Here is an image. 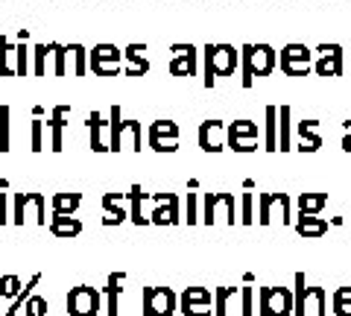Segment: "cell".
Returning <instances> with one entry per match:
<instances>
[{
  "mask_svg": "<svg viewBox=\"0 0 351 316\" xmlns=\"http://www.w3.org/2000/svg\"><path fill=\"white\" fill-rule=\"evenodd\" d=\"M240 68V50L232 45H205L202 50V85L214 88L219 76H234Z\"/></svg>",
  "mask_w": 351,
  "mask_h": 316,
  "instance_id": "6da1fadb",
  "label": "cell"
},
{
  "mask_svg": "<svg viewBox=\"0 0 351 316\" xmlns=\"http://www.w3.org/2000/svg\"><path fill=\"white\" fill-rule=\"evenodd\" d=\"M328 316V293L325 287H307L304 272H295V290H293V316Z\"/></svg>",
  "mask_w": 351,
  "mask_h": 316,
  "instance_id": "7a4b0ae2",
  "label": "cell"
},
{
  "mask_svg": "<svg viewBox=\"0 0 351 316\" xmlns=\"http://www.w3.org/2000/svg\"><path fill=\"white\" fill-rule=\"evenodd\" d=\"M27 220L47 226V196L44 193H12V223L24 226Z\"/></svg>",
  "mask_w": 351,
  "mask_h": 316,
  "instance_id": "3957f363",
  "label": "cell"
},
{
  "mask_svg": "<svg viewBox=\"0 0 351 316\" xmlns=\"http://www.w3.org/2000/svg\"><path fill=\"white\" fill-rule=\"evenodd\" d=\"M199 220L205 226H214L219 220H226L228 226H234L237 208H234V193H202V214Z\"/></svg>",
  "mask_w": 351,
  "mask_h": 316,
  "instance_id": "277c9868",
  "label": "cell"
},
{
  "mask_svg": "<svg viewBox=\"0 0 351 316\" xmlns=\"http://www.w3.org/2000/svg\"><path fill=\"white\" fill-rule=\"evenodd\" d=\"M179 311V296L170 287L141 290V316H173Z\"/></svg>",
  "mask_w": 351,
  "mask_h": 316,
  "instance_id": "5b68a950",
  "label": "cell"
},
{
  "mask_svg": "<svg viewBox=\"0 0 351 316\" xmlns=\"http://www.w3.org/2000/svg\"><path fill=\"white\" fill-rule=\"evenodd\" d=\"M258 316H293L290 287H258Z\"/></svg>",
  "mask_w": 351,
  "mask_h": 316,
  "instance_id": "8992f818",
  "label": "cell"
},
{
  "mask_svg": "<svg viewBox=\"0 0 351 316\" xmlns=\"http://www.w3.org/2000/svg\"><path fill=\"white\" fill-rule=\"evenodd\" d=\"M272 217H281V223H293V202L287 193H258V223L269 226Z\"/></svg>",
  "mask_w": 351,
  "mask_h": 316,
  "instance_id": "52a82bcc",
  "label": "cell"
},
{
  "mask_svg": "<svg viewBox=\"0 0 351 316\" xmlns=\"http://www.w3.org/2000/svg\"><path fill=\"white\" fill-rule=\"evenodd\" d=\"M68 313L71 316H97L103 311V296L97 287H88V284H80L68 293Z\"/></svg>",
  "mask_w": 351,
  "mask_h": 316,
  "instance_id": "ba28073f",
  "label": "cell"
},
{
  "mask_svg": "<svg viewBox=\"0 0 351 316\" xmlns=\"http://www.w3.org/2000/svg\"><path fill=\"white\" fill-rule=\"evenodd\" d=\"M170 76H196L199 73V50L193 45H170Z\"/></svg>",
  "mask_w": 351,
  "mask_h": 316,
  "instance_id": "9c48e42d",
  "label": "cell"
},
{
  "mask_svg": "<svg viewBox=\"0 0 351 316\" xmlns=\"http://www.w3.org/2000/svg\"><path fill=\"white\" fill-rule=\"evenodd\" d=\"M214 290L208 287H188L179 296V313L182 316H211Z\"/></svg>",
  "mask_w": 351,
  "mask_h": 316,
  "instance_id": "30bf717a",
  "label": "cell"
},
{
  "mask_svg": "<svg viewBox=\"0 0 351 316\" xmlns=\"http://www.w3.org/2000/svg\"><path fill=\"white\" fill-rule=\"evenodd\" d=\"M147 141H149V147L156 152H176V149H179V126H176L173 121L149 123Z\"/></svg>",
  "mask_w": 351,
  "mask_h": 316,
  "instance_id": "8fae6325",
  "label": "cell"
},
{
  "mask_svg": "<svg viewBox=\"0 0 351 316\" xmlns=\"http://www.w3.org/2000/svg\"><path fill=\"white\" fill-rule=\"evenodd\" d=\"M179 193H161V199L149 211V226H179Z\"/></svg>",
  "mask_w": 351,
  "mask_h": 316,
  "instance_id": "7c38bea8",
  "label": "cell"
},
{
  "mask_svg": "<svg viewBox=\"0 0 351 316\" xmlns=\"http://www.w3.org/2000/svg\"><path fill=\"white\" fill-rule=\"evenodd\" d=\"M281 71L287 76H307V71H311V50L304 45H287L281 50Z\"/></svg>",
  "mask_w": 351,
  "mask_h": 316,
  "instance_id": "4fadbf2b",
  "label": "cell"
},
{
  "mask_svg": "<svg viewBox=\"0 0 351 316\" xmlns=\"http://www.w3.org/2000/svg\"><path fill=\"white\" fill-rule=\"evenodd\" d=\"M68 117H71V106H53L50 121L44 123V129H50V149L53 152L64 149V126H68Z\"/></svg>",
  "mask_w": 351,
  "mask_h": 316,
  "instance_id": "5bb4252c",
  "label": "cell"
},
{
  "mask_svg": "<svg viewBox=\"0 0 351 316\" xmlns=\"http://www.w3.org/2000/svg\"><path fill=\"white\" fill-rule=\"evenodd\" d=\"M226 132H228V126L223 121H205L199 126V147L205 152H223L226 149Z\"/></svg>",
  "mask_w": 351,
  "mask_h": 316,
  "instance_id": "9a60e30c",
  "label": "cell"
},
{
  "mask_svg": "<svg viewBox=\"0 0 351 316\" xmlns=\"http://www.w3.org/2000/svg\"><path fill=\"white\" fill-rule=\"evenodd\" d=\"M108 135H112V123L100 112L88 114V141H91L94 152H108Z\"/></svg>",
  "mask_w": 351,
  "mask_h": 316,
  "instance_id": "2e32d148",
  "label": "cell"
},
{
  "mask_svg": "<svg viewBox=\"0 0 351 316\" xmlns=\"http://www.w3.org/2000/svg\"><path fill=\"white\" fill-rule=\"evenodd\" d=\"M316 73H319V76H339V73H343V47H339V45H319Z\"/></svg>",
  "mask_w": 351,
  "mask_h": 316,
  "instance_id": "e0dca14e",
  "label": "cell"
},
{
  "mask_svg": "<svg viewBox=\"0 0 351 316\" xmlns=\"http://www.w3.org/2000/svg\"><path fill=\"white\" fill-rule=\"evenodd\" d=\"M293 228L299 237H304V241H319V237L328 234V220H322L319 214H299Z\"/></svg>",
  "mask_w": 351,
  "mask_h": 316,
  "instance_id": "ac0fdd59",
  "label": "cell"
},
{
  "mask_svg": "<svg viewBox=\"0 0 351 316\" xmlns=\"http://www.w3.org/2000/svg\"><path fill=\"white\" fill-rule=\"evenodd\" d=\"M278 64V53L269 45H252V71L255 76H269Z\"/></svg>",
  "mask_w": 351,
  "mask_h": 316,
  "instance_id": "d6986e66",
  "label": "cell"
},
{
  "mask_svg": "<svg viewBox=\"0 0 351 316\" xmlns=\"http://www.w3.org/2000/svg\"><path fill=\"white\" fill-rule=\"evenodd\" d=\"M152 193H144L141 184H132L129 188V220L135 226H149V214L144 211V205L149 202Z\"/></svg>",
  "mask_w": 351,
  "mask_h": 316,
  "instance_id": "ffe728a7",
  "label": "cell"
},
{
  "mask_svg": "<svg viewBox=\"0 0 351 316\" xmlns=\"http://www.w3.org/2000/svg\"><path fill=\"white\" fill-rule=\"evenodd\" d=\"M147 45H129L123 50V59L129 62V68H123V76H144L149 73V59L144 56Z\"/></svg>",
  "mask_w": 351,
  "mask_h": 316,
  "instance_id": "44dd1931",
  "label": "cell"
},
{
  "mask_svg": "<svg viewBox=\"0 0 351 316\" xmlns=\"http://www.w3.org/2000/svg\"><path fill=\"white\" fill-rule=\"evenodd\" d=\"M82 193H53L50 196V217H71L80 211Z\"/></svg>",
  "mask_w": 351,
  "mask_h": 316,
  "instance_id": "7402d4cb",
  "label": "cell"
},
{
  "mask_svg": "<svg viewBox=\"0 0 351 316\" xmlns=\"http://www.w3.org/2000/svg\"><path fill=\"white\" fill-rule=\"evenodd\" d=\"M123 281H126V272H112L106 281V313L108 316H117V302H120V293H123Z\"/></svg>",
  "mask_w": 351,
  "mask_h": 316,
  "instance_id": "603a6c76",
  "label": "cell"
},
{
  "mask_svg": "<svg viewBox=\"0 0 351 316\" xmlns=\"http://www.w3.org/2000/svg\"><path fill=\"white\" fill-rule=\"evenodd\" d=\"M263 114H267V126H263V149L276 152L278 149V108L269 106Z\"/></svg>",
  "mask_w": 351,
  "mask_h": 316,
  "instance_id": "cb8c5ba5",
  "label": "cell"
},
{
  "mask_svg": "<svg viewBox=\"0 0 351 316\" xmlns=\"http://www.w3.org/2000/svg\"><path fill=\"white\" fill-rule=\"evenodd\" d=\"M123 149L141 152V121H123L120 123V152Z\"/></svg>",
  "mask_w": 351,
  "mask_h": 316,
  "instance_id": "d4e9b609",
  "label": "cell"
},
{
  "mask_svg": "<svg viewBox=\"0 0 351 316\" xmlns=\"http://www.w3.org/2000/svg\"><path fill=\"white\" fill-rule=\"evenodd\" d=\"M50 232L56 237H76L82 234V223L76 217H50Z\"/></svg>",
  "mask_w": 351,
  "mask_h": 316,
  "instance_id": "484cf974",
  "label": "cell"
},
{
  "mask_svg": "<svg viewBox=\"0 0 351 316\" xmlns=\"http://www.w3.org/2000/svg\"><path fill=\"white\" fill-rule=\"evenodd\" d=\"M15 47L18 45H12L9 36H0V76H15V64H18Z\"/></svg>",
  "mask_w": 351,
  "mask_h": 316,
  "instance_id": "4316f807",
  "label": "cell"
},
{
  "mask_svg": "<svg viewBox=\"0 0 351 316\" xmlns=\"http://www.w3.org/2000/svg\"><path fill=\"white\" fill-rule=\"evenodd\" d=\"M299 135H302V144H299L302 152H316L322 147V138H319V132H316V121H302Z\"/></svg>",
  "mask_w": 351,
  "mask_h": 316,
  "instance_id": "83f0119b",
  "label": "cell"
},
{
  "mask_svg": "<svg viewBox=\"0 0 351 316\" xmlns=\"http://www.w3.org/2000/svg\"><path fill=\"white\" fill-rule=\"evenodd\" d=\"M68 64L73 76H85L88 73V50L82 45H68Z\"/></svg>",
  "mask_w": 351,
  "mask_h": 316,
  "instance_id": "f1b7e54d",
  "label": "cell"
},
{
  "mask_svg": "<svg viewBox=\"0 0 351 316\" xmlns=\"http://www.w3.org/2000/svg\"><path fill=\"white\" fill-rule=\"evenodd\" d=\"M41 284V272H36V276H32L29 281H27V284L24 287H21V293H18V296L12 299V304H9V311L3 313V316H15L18 311H24V302L32 296V293H36V287Z\"/></svg>",
  "mask_w": 351,
  "mask_h": 316,
  "instance_id": "f546056e",
  "label": "cell"
},
{
  "mask_svg": "<svg viewBox=\"0 0 351 316\" xmlns=\"http://www.w3.org/2000/svg\"><path fill=\"white\" fill-rule=\"evenodd\" d=\"M91 62H123V50H117V45H94V50H88V64Z\"/></svg>",
  "mask_w": 351,
  "mask_h": 316,
  "instance_id": "4dcf8cb0",
  "label": "cell"
},
{
  "mask_svg": "<svg viewBox=\"0 0 351 316\" xmlns=\"http://www.w3.org/2000/svg\"><path fill=\"white\" fill-rule=\"evenodd\" d=\"M129 193H103V211L108 214V217H117L120 223L129 217V211L123 208V199H126Z\"/></svg>",
  "mask_w": 351,
  "mask_h": 316,
  "instance_id": "1f68e13d",
  "label": "cell"
},
{
  "mask_svg": "<svg viewBox=\"0 0 351 316\" xmlns=\"http://www.w3.org/2000/svg\"><path fill=\"white\" fill-rule=\"evenodd\" d=\"M53 59V45H36L32 47V73L47 76V64Z\"/></svg>",
  "mask_w": 351,
  "mask_h": 316,
  "instance_id": "d6a6232c",
  "label": "cell"
},
{
  "mask_svg": "<svg viewBox=\"0 0 351 316\" xmlns=\"http://www.w3.org/2000/svg\"><path fill=\"white\" fill-rule=\"evenodd\" d=\"M328 205V193H299V214H319Z\"/></svg>",
  "mask_w": 351,
  "mask_h": 316,
  "instance_id": "836d02e7",
  "label": "cell"
},
{
  "mask_svg": "<svg viewBox=\"0 0 351 316\" xmlns=\"http://www.w3.org/2000/svg\"><path fill=\"white\" fill-rule=\"evenodd\" d=\"M240 296V287H214V316H228V302Z\"/></svg>",
  "mask_w": 351,
  "mask_h": 316,
  "instance_id": "e575fe53",
  "label": "cell"
},
{
  "mask_svg": "<svg viewBox=\"0 0 351 316\" xmlns=\"http://www.w3.org/2000/svg\"><path fill=\"white\" fill-rule=\"evenodd\" d=\"M240 85L252 88L255 85V71H252V45L240 47Z\"/></svg>",
  "mask_w": 351,
  "mask_h": 316,
  "instance_id": "d590c367",
  "label": "cell"
},
{
  "mask_svg": "<svg viewBox=\"0 0 351 316\" xmlns=\"http://www.w3.org/2000/svg\"><path fill=\"white\" fill-rule=\"evenodd\" d=\"M334 316H351V287H337L331 299Z\"/></svg>",
  "mask_w": 351,
  "mask_h": 316,
  "instance_id": "8d00e7d4",
  "label": "cell"
},
{
  "mask_svg": "<svg viewBox=\"0 0 351 316\" xmlns=\"http://www.w3.org/2000/svg\"><path fill=\"white\" fill-rule=\"evenodd\" d=\"M278 129H281V138H278V149L287 152L290 147V106H281L278 108Z\"/></svg>",
  "mask_w": 351,
  "mask_h": 316,
  "instance_id": "74e56055",
  "label": "cell"
},
{
  "mask_svg": "<svg viewBox=\"0 0 351 316\" xmlns=\"http://www.w3.org/2000/svg\"><path fill=\"white\" fill-rule=\"evenodd\" d=\"M53 45V73L56 76H68V45L50 41Z\"/></svg>",
  "mask_w": 351,
  "mask_h": 316,
  "instance_id": "f35d334b",
  "label": "cell"
},
{
  "mask_svg": "<svg viewBox=\"0 0 351 316\" xmlns=\"http://www.w3.org/2000/svg\"><path fill=\"white\" fill-rule=\"evenodd\" d=\"M228 138H258V123L255 121H234L228 123Z\"/></svg>",
  "mask_w": 351,
  "mask_h": 316,
  "instance_id": "ab89813d",
  "label": "cell"
},
{
  "mask_svg": "<svg viewBox=\"0 0 351 316\" xmlns=\"http://www.w3.org/2000/svg\"><path fill=\"white\" fill-rule=\"evenodd\" d=\"M15 56H18V64H15V76H27V73H29V56H32V50L27 47V41H18V47H15Z\"/></svg>",
  "mask_w": 351,
  "mask_h": 316,
  "instance_id": "60d3db41",
  "label": "cell"
},
{
  "mask_svg": "<svg viewBox=\"0 0 351 316\" xmlns=\"http://www.w3.org/2000/svg\"><path fill=\"white\" fill-rule=\"evenodd\" d=\"M29 149L32 152H41L44 149V121L41 117H32V123H29Z\"/></svg>",
  "mask_w": 351,
  "mask_h": 316,
  "instance_id": "b9f144b4",
  "label": "cell"
},
{
  "mask_svg": "<svg viewBox=\"0 0 351 316\" xmlns=\"http://www.w3.org/2000/svg\"><path fill=\"white\" fill-rule=\"evenodd\" d=\"M47 299L44 296H36V293H32V296L24 302V316H47Z\"/></svg>",
  "mask_w": 351,
  "mask_h": 316,
  "instance_id": "7bdbcfd3",
  "label": "cell"
},
{
  "mask_svg": "<svg viewBox=\"0 0 351 316\" xmlns=\"http://www.w3.org/2000/svg\"><path fill=\"white\" fill-rule=\"evenodd\" d=\"M21 287H24V281H21L18 276H3L0 278V296L3 299H15L21 293Z\"/></svg>",
  "mask_w": 351,
  "mask_h": 316,
  "instance_id": "ee69618b",
  "label": "cell"
},
{
  "mask_svg": "<svg viewBox=\"0 0 351 316\" xmlns=\"http://www.w3.org/2000/svg\"><path fill=\"white\" fill-rule=\"evenodd\" d=\"M240 223L243 226L255 223V193H243V199H240Z\"/></svg>",
  "mask_w": 351,
  "mask_h": 316,
  "instance_id": "f6af8a7d",
  "label": "cell"
},
{
  "mask_svg": "<svg viewBox=\"0 0 351 316\" xmlns=\"http://www.w3.org/2000/svg\"><path fill=\"white\" fill-rule=\"evenodd\" d=\"M9 117H12V108L0 106V152H9Z\"/></svg>",
  "mask_w": 351,
  "mask_h": 316,
  "instance_id": "bcb514c9",
  "label": "cell"
},
{
  "mask_svg": "<svg viewBox=\"0 0 351 316\" xmlns=\"http://www.w3.org/2000/svg\"><path fill=\"white\" fill-rule=\"evenodd\" d=\"M240 316H255V287H240Z\"/></svg>",
  "mask_w": 351,
  "mask_h": 316,
  "instance_id": "7dc6e473",
  "label": "cell"
},
{
  "mask_svg": "<svg viewBox=\"0 0 351 316\" xmlns=\"http://www.w3.org/2000/svg\"><path fill=\"white\" fill-rule=\"evenodd\" d=\"M88 68L94 71V76H120L123 73V64H117V62H91Z\"/></svg>",
  "mask_w": 351,
  "mask_h": 316,
  "instance_id": "c3c4849f",
  "label": "cell"
},
{
  "mask_svg": "<svg viewBox=\"0 0 351 316\" xmlns=\"http://www.w3.org/2000/svg\"><path fill=\"white\" fill-rule=\"evenodd\" d=\"M226 147L234 152H255L258 149V138H228L226 135Z\"/></svg>",
  "mask_w": 351,
  "mask_h": 316,
  "instance_id": "681fc988",
  "label": "cell"
},
{
  "mask_svg": "<svg viewBox=\"0 0 351 316\" xmlns=\"http://www.w3.org/2000/svg\"><path fill=\"white\" fill-rule=\"evenodd\" d=\"M199 223V193H188V226Z\"/></svg>",
  "mask_w": 351,
  "mask_h": 316,
  "instance_id": "f907efd6",
  "label": "cell"
},
{
  "mask_svg": "<svg viewBox=\"0 0 351 316\" xmlns=\"http://www.w3.org/2000/svg\"><path fill=\"white\" fill-rule=\"evenodd\" d=\"M12 223V211H9V193L0 191V226Z\"/></svg>",
  "mask_w": 351,
  "mask_h": 316,
  "instance_id": "816d5d0a",
  "label": "cell"
},
{
  "mask_svg": "<svg viewBox=\"0 0 351 316\" xmlns=\"http://www.w3.org/2000/svg\"><path fill=\"white\" fill-rule=\"evenodd\" d=\"M346 129H348V135L343 138V149L351 152V121H346Z\"/></svg>",
  "mask_w": 351,
  "mask_h": 316,
  "instance_id": "f5cc1de1",
  "label": "cell"
},
{
  "mask_svg": "<svg viewBox=\"0 0 351 316\" xmlns=\"http://www.w3.org/2000/svg\"><path fill=\"white\" fill-rule=\"evenodd\" d=\"M29 38V29H18V41H27Z\"/></svg>",
  "mask_w": 351,
  "mask_h": 316,
  "instance_id": "db71d44e",
  "label": "cell"
}]
</instances>
